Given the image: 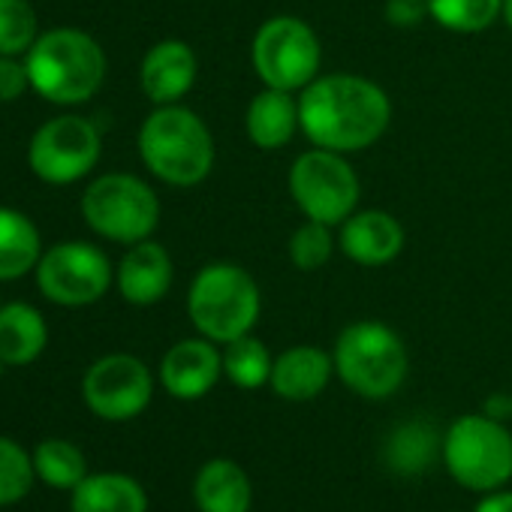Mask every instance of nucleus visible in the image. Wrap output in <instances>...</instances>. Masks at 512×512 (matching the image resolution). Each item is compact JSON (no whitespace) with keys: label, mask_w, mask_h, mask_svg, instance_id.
<instances>
[{"label":"nucleus","mask_w":512,"mask_h":512,"mask_svg":"<svg viewBox=\"0 0 512 512\" xmlns=\"http://www.w3.org/2000/svg\"><path fill=\"white\" fill-rule=\"evenodd\" d=\"M40 37V22L28 0H0V55H28Z\"/></svg>","instance_id":"a878e982"},{"label":"nucleus","mask_w":512,"mask_h":512,"mask_svg":"<svg viewBox=\"0 0 512 512\" xmlns=\"http://www.w3.org/2000/svg\"><path fill=\"white\" fill-rule=\"evenodd\" d=\"M49 344V326L43 314L28 302H10L0 308V359L4 365H31Z\"/></svg>","instance_id":"412c9836"},{"label":"nucleus","mask_w":512,"mask_h":512,"mask_svg":"<svg viewBox=\"0 0 512 512\" xmlns=\"http://www.w3.org/2000/svg\"><path fill=\"white\" fill-rule=\"evenodd\" d=\"M223 374V353L208 338H184L172 344L160 362V383L178 401L205 398Z\"/></svg>","instance_id":"ddd939ff"},{"label":"nucleus","mask_w":512,"mask_h":512,"mask_svg":"<svg viewBox=\"0 0 512 512\" xmlns=\"http://www.w3.org/2000/svg\"><path fill=\"white\" fill-rule=\"evenodd\" d=\"M73 512H148L145 488L127 473H88L70 497Z\"/></svg>","instance_id":"aec40b11"},{"label":"nucleus","mask_w":512,"mask_h":512,"mask_svg":"<svg viewBox=\"0 0 512 512\" xmlns=\"http://www.w3.org/2000/svg\"><path fill=\"white\" fill-rule=\"evenodd\" d=\"M473 512H512V491H488Z\"/></svg>","instance_id":"2f4dec72"},{"label":"nucleus","mask_w":512,"mask_h":512,"mask_svg":"<svg viewBox=\"0 0 512 512\" xmlns=\"http://www.w3.org/2000/svg\"><path fill=\"white\" fill-rule=\"evenodd\" d=\"M154 395V377L148 365L130 353H112L97 359L85 380L82 398L88 410L106 422H127L136 419Z\"/></svg>","instance_id":"f8f14e48"},{"label":"nucleus","mask_w":512,"mask_h":512,"mask_svg":"<svg viewBox=\"0 0 512 512\" xmlns=\"http://www.w3.org/2000/svg\"><path fill=\"white\" fill-rule=\"evenodd\" d=\"M332 229L335 226H329V223L305 220L290 235L287 253H290V263L299 272H320L332 260V253H335V235H332Z\"/></svg>","instance_id":"bb28decb"},{"label":"nucleus","mask_w":512,"mask_h":512,"mask_svg":"<svg viewBox=\"0 0 512 512\" xmlns=\"http://www.w3.org/2000/svg\"><path fill=\"white\" fill-rule=\"evenodd\" d=\"M272 368H275V356L260 338L241 335L223 344V377L235 389H244V392L263 389L272 380Z\"/></svg>","instance_id":"5701e85b"},{"label":"nucleus","mask_w":512,"mask_h":512,"mask_svg":"<svg viewBox=\"0 0 512 512\" xmlns=\"http://www.w3.org/2000/svg\"><path fill=\"white\" fill-rule=\"evenodd\" d=\"M386 22L401 28V31H410V28H419L425 19H431L428 13V0H386V10H383Z\"/></svg>","instance_id":"7c9ffc66"},{"label":"nucleus","mask_w":512,"mask_h":512,"mask_svg":"<svg viewBox=\"0 0 512 512\" xmlns=\"http://www.w3.org/2000/svg\"><path fill=\"white\" fill-rule=\"evenodd\" d=\"M0 374H4V359H0Z\"/></svg>","instance_id":"72a5a7b5"},{"label":"nucleus","mask_w":512,"mask_h":512,"mask_svg":"<svg viewBox=\"0 0 512 512\" xmlns=\"http://www.w3.org/2000/svg\"><path fill=\"white\" fill-rule=\"evenodd\" d=\"M43 256V238L34 220L16 208L0 205V281L25 278Z\"/></svg>","instance_id":"4be33fe9"},{"label":"nucleus","mask_w":512,"mask_h":512,"mask_svg":"<svg viewBox=\"0 0 512 512\" xmlns=\"http://www.w3.org/2000/svg\"><path fill=\"white\" fill-rule=\"evenodd\" d=\"M34 455H28L16 440L0 437V506L19 503L34 485Z\"/></svg>","instance_id":"cd10ccee"},{"label":"nucleus","mask_w":512,"mask_h":512,"mask_svg":"<svg viewBox=\"0 0 512 512\" xmlns=\"http://www.w3.org/2000/svg\"><path fill=\"white\" fill-rule=\"evenodd\" d=\"M244 130L247 139L263 151H278L290 145L296 130H302L299 97L293 91H278L263 85V91L250 100L244 112Z\"/></svg>","instance_id":"a211bd4d"},{"label":"nucleus","mask_w":512,"mask_h":512,"mask_svg":"<svg viewBox=\"0 0 512 512\" xmlns=\"http://www.w3.org/2000/svg\"><path fill=\"white\" fill-rule=\"evenodd\" d=\"M431 455H434V437H431V431H428L425 425H419V422L401 425V428L392 434V440H389V464H392L398 473H404V476L422 473V470L428 467Z\"/></svg>","instance_id":"c85d7f7f"},{"label":"nucleus","mask_w":512,"mask_h":512,"mask_svg":"<svg viewBox=\"0 0 512 512\" xmlns=\"http://www.w3.org/2000/svg\"><path fill=\"white\" fill-rule=\"evenodd\" d=\"M193 500L199 512H250L253 485L241 464L229 458H211L196 473Z\"/></svg>","instance_id":"6ab92c4d"},{"label":"nucleus","mask_w":512,"mask_h":512,"mask_svg":"<svg viewBox=\"0 0 512 512\" xmlns=\"http://www.w3.org/2000/svg\"><path fill=\"white\" fill-rule=\"evenodd\" d=\"M172 281H175L172 256L163 244L151 238L130 244V250L124 253V260L115 269L118 293L124 296V302L136 308H148L166 299V293L172 290Z\"/></svg>","instance_id":"2eb2a0df"},{"label":"nucleus","mask_w":512,"mask_h":512,"mask_svg":"<svg viewBox=\"0 0 512 512\" xmlns=\"http://www.w3.org/2000/svg\"><path fill=\"white\" fill-rule=\"evenodd\" d=\"M31 88L55 106L88 103L106 79L103 46L76 28H52L25 55Z\"/></svg>","instance_id":"7ed1b4c3"},{"label":"nucleus","mask_w":512,"mask_h":512,"mask_svg":"<svg viewBox=\"0 0 512 512\" xmlns=\"http://www.w3.org/2000/svg\"><path fill=\"white\" fill-rule=\"evenodd\" d=\"M428 13L449 34H482L503 16V0H428Z\"/></svg>","instance_id":"b1692460"},{"label":"nucleus","mask_w":512,"mask_h":512,"mask_svg":"<svg viewBox=\"0 0 512 512\" xmlns=\"http://www.w3.org/2000/svg\"><path fill=\"white\" fill-rule=\"evenodd\" d=\"M196 76H199L196 52L184 40H163L151 46L139 67L142 91L154 106H169L187 97L190 88L196 85Z\"/></svg>","instance_id":"dca6fc26"},{"label":"nucleus","mask_w":512,"mask_h":512,"mask_svg":"<svg viewBox=\"0 0 512 512\" xmlns=\"http://www.w3.org/2000/svg\"><path fill=\"white\" fill-rule=\"evenodd\" d=\"M85 223L106 241L136 244L151 238L160 223L157 193L130 172H109L88 184L82 193Z\"/></svg>","instance_id":"0eeeda50"},{"label":"nucleus","mask_w":512,"mask_h":512,"mask_svg":"<svg viewBox=\"0 0 512 512\" xmlns=\"http://www.w3.org/2000/svg\"><path fill=\"white\" fill-rule=\"evenodd\" d=\"M34 470L46 485L73 491L88 476V461L70 440H43L34 449Z\"/></svg>","instance_id":"393cba45"},{"label":"nucleus","mask_w":512,"mask_h":512,"mask_svg":"<svg viewBox=\"0 0 512 512\" xmlns=\"http://www.w3.org/2000/svg\"><path fill=\"white\" fill-rule=\"evenodd\" d=\"M290 196L305 220L341 226L359 205L362 184L347 154L329 148H311L290 166Z\"/></svg>","instance_id":"1a4fd4ad"},{"label":"nucleus","mask_w":512,"mask_h":512,"mask_svg":"<svg viewBox=\"0 0 512 512\" xmlns=\"http://www.w3.org/2000/svg\"><path fill=\"white\" fill-rule=\"evenodd\" d=\"M109 256L88 241H61L52 244L37 263L40 293L64 308H85L100 302L112 287Z\"/></svg>","instance_id":"9d476101"},{"label":"nucleus","mask_w":512,"mask_h":512,"mask_svg":"<svg viewBox=\"0 0 512 512\" xmlns=\"http://www.w3.org/2000/svg\"><path fill=\"white\" fill-rule=\"evenodd\" d=\"M31 88V76L25 61L0 55V103H16Z\"/></svg>","instance_id":"c756f323"},{"label":"nucleus","mask_w":512,"mask_h":512,"mask_svg":"<svg viewBox=\"0 0 512 512\" xmlns=\"http://www.w3.org/2000/svg\"><path fill=\"white\" fill-rule=\"evenodd\" d=\"M332 359L341 383L368 401L395 395L410 371V356L401 335L380 320L350 323L338 335Z\"/></svg>","instance_id":"39448f33"},{"label":"nucleus","mask_w":512,"mask_h":512,"mask_svg":"<svg viewBox=\"0 0 512 512\" xmlns=\"http://www.w3.org/2000/svg\"><path fill=\"white\" fill-rule=\"evenodd\" d=\"M302 133L314 148L356 154L383 139L392 124L389 94L356 73L317 76L299 94Z\"/></svg>","instance_id":"f257e3e1"},{"label":"nucleus","mask_w":512,"mask_h":512,"mask_svg":"<svg viewBox=\"0 0 512 512\" xmlns=\"http://www.w3.org/2000/svg\"><path fill=\"white\" fill-rule=\"evenodd\" d=\"M503 22H506L509 31H512V0H503Z\"/></svg>","instance_id":"473e14b6"},{"label":"nucleus","mask_w":512,"mask_h":512,"mask_svg":"<svg viewBox=\"0 0 512 512\" xmlns=\"http://www.w3.org/2000/svg\"><path fill=\"white\" fill-rule=\"evenodd\" d=\"M263 311V296L253 275L238 263H208L187 290V317L196 332L214 344L250 335Z\"/></svg>","instance_id":"20e7f679"},{"label":"nucleus","mask_w":512,"mask_h":512,"mask_svg":"<svg viewBox=\"0 0 512 512\" xmlns=\"http://www.w3.org/2000/svg\"><path fill=\"white\" fill-rule=\"evenodd\" d=\"M139 157L154 178L196 187L214 169V136L193 109L157 106L139 127Z\"/></svg>","instance_id":"f03ea898"},{"label":"nucleus","mask_w":512,"mask_h":512,"mask_svg":"<svg viewBox=\"0 0 512 512\" xmlns=\"http://www.w3.org/2000/svg\"><path fill=\"white\" fill-rule=\"evenodd\" d=\"M332 374H335V359L326 350L311 347V344H299V347L284 350L275 359L269 386L284 401L302 404V401H314L317 395H323Z\"/></svg>","instance_id":"f3484780"},{"label":"nucleus","mask_w":512,"mask_h":512,"mask_svg":"<svg viewBox=\"0 0 512 512\" xmlns=\"http://www.w3.org/2000/svg\"><path fill=\"white\" fill-rule=\"evenodd\" d=\"M253 70L266 88L305 91L323 64V46L317 31L299 16H275L260 25L250 46Z\"/></svg>","instance_id":"6e6552de"},{"label":"nucleus","mask_w":512,"mask_h":512,"mask_svg":"<svg viewBox=\"0 0 512 512\" xmlns=\"http://www.w3.org/2000/svg\"><path fill=\"white\" fill-rule=\"evenodd\" d=\"M443 464L467 491H497L512 479V434L485 413L458 416L443 434Z\"/></svg>","instance_id":"423d86ee"},{"label":"nucleus","mask_w":512,"mask_h":512,"mask_svg":"<svg viewBox=\"0 0 512 512\" xmlns=\"http://www.w3.org/2000/svg\"><path fill=\"white\" fill-rule=\"evenodd\" d=\"M404 226L395 214L380 211V208H365L353 211L341 223V250L350 263L362 269H380L398 260L404 250Z\"/></svg>","instance_id":"4468645a"},{"label":"nucleus","mask_w":512,"mask_h":512,"mask_svg":"<svg viewBox=\"0 0 512 512\" xmlns=\"http://www.w3.org/2000/svg\"><path fill=\"white\" fill-rule=\"evenodd\" d=\"M103 151L100 130L82 115L46 121L28 145V166L46 184H73L85 178Z\"/></svg>","instance_id":"9b49d317"}]
</instances>
